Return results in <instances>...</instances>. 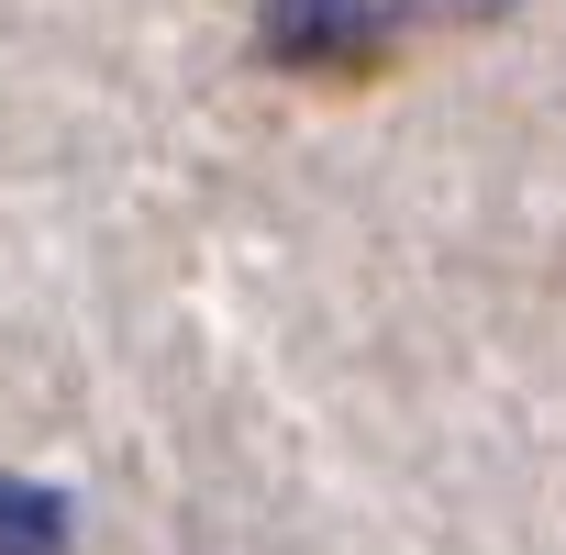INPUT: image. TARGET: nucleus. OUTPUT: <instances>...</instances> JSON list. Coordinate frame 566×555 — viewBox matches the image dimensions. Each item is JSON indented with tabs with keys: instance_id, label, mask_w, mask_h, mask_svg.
<instances>
[{
	"instance_id": "obj_1",
	"label": "nucleus",
	"mask_w": 566,
	"mask_h": 555,
	"mask_svg": "<svg viewBox=\"0 0 566 555\" xmlns=\"http://www.w3.org/2000/svg\"><path fill=\"white\" fill-rule=\"evenodd\" d=\"M411 0H255V56L290 78H356L400 45Z\"/></svg>"
},
{
	"instance_id": "obj_2",
	"label": "nucleus",
	"mask_w": 566,
	"mask_h": 555,
	"mask_svg": "<svg viewBox=\"0 0 566 555\" xmlns=\"http://www.w3.org/2000/svg\"><path fill=\"white\" fill-rule=\"evenodd\" d=\"M78 544V511L34 478H0V555H67Z\"/></svg>"
},
{
	"instance_id": "obj_3",
	"label": "nucleus",
	"mask_w": 566,
	"mask_h": 555,
	"mask_svg": "<svg viewBox=\"0 0 566 555\" xmlns=\"http://www.w3.org/2000/svg\"><path fill=\"white\" fill-rule=\"evenodd\" d=\"M433 12H455V23H489V12H511V0H433Z\"/></svg>"
}]
</instances>
